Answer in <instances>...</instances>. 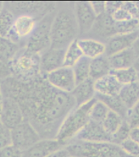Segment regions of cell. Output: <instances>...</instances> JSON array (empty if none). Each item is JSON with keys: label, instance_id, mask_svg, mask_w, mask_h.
Here are the masks:
<instances>
[{"label": "cell", "instance_id": "obj_40", "mask_svg": "<svg viewBox=\"0 0 139 157\" xmlns=\"http://www.w3.org/2000/svg\"><path fill=\"white\" fill-rule=\"evenodd\" d=\"M123 2H117V1H109L106 2V12L109 16H112L119 8L121 7Z\"/></svg>", "mask_w": 139, "mask_h": 157}, {"label": "cell", "instance_id": "obj_31", "mask_svg": "<svg viewBox=\"0 0 139 157\" xmlns=\"http://www.w3.org/2000/svg\"><path fill=\"white\" fill-rule=\"evenodd\" d=\"M109 111L110 110L103 103L96 100L90 110V120L99 124H103V122L108 114Z\"/></svg>", "mask_w": 139, "mask_h": 157}, {"label": "cell", "instance_id": "obj_52", "mask_svg": "<svg viewBox=\"0 0 139 157\" xmlns=\"http://www.w3.org/2000/svg\"><path fill=\"white\" fill-rule=\"evenodd\" d=\"M69 157H74V156H69Z\"/></svg>", "mask_w": 139, "mask_h": 157}, {"label": "cell", "instance_id": "obj_18", "mask_svg": "<svg viewBox=\"0 0 139 157\" xmlns=\"http://www.w3.org/2000/svg\"><path fill=\"white\" fill-rule=\"evenodd\" d=\"M123 85L119 82L113 75L109 73L105 77L94 81V89L96 94L107 95V96H116L119 95Z\"/></svg>", "mask_w": 139, "mask_h": 157}, {"label": "cell", "instance_id": "obj_38", "mask_svg": "<svg viewBox=\"0 0 139 157\" xmlns=\"http://www.w3.org/2000/svg\"><path fill=\"white\" fill-rule=\"evenodd\" d=\"M111 17H112V19H113V21L115 22H122V21H130L131 19H134L125 8H123L122 6L111 16Z\"/></svg>", "mask_w": 139, "mask_h": 157}, {"label": "cell", "instance_id": "obj_33", "mask_svg": "<svg viewBox=\"0 0 139 157\" xmlns=\"http://www.w3.org/2000/svg\"><path fill=\"white\" fill-rule=\"evenodd\" d=\"M130 130H131V127L125 120L117 131L111 136V143H115L116 145H120L124 141L130 138Z\"/></svg>", "mask_w": 139, "mask_h": 157}, {"label": "cell", "instance_id": "obj_7", "mask_svg": "<svg viewBox=\"0 0 139 157\" xmlns=\"http://www.w3.org/2000/svg\"><path fill=\"white\" fill-rule=\"evenodd\" d=\"M56 6V3L53 2H9L5 3V7L16 17L27 15L38 21L50 13L55 12Z\"/></svg>", "mask_w": 139, "mask_h": 157}, {"label": "cell", "instance_id": "obj_47", "mask_svg": "<svg viewBox=\"0 0 139 157\" xmlns=\"http://www.w3.org/2000/svg\"><path fill=\"white\" fill-rule=\"evenodd\" d=\"M136 5H137V17H136V19L137 20L139 23V2H136Z\"/></svg>", "mask_w": 139, "mask_h": 157}, {"label": "cell", "instance_id": "obj_11", "mask_svg": "<svg viewBox=\"0 0 139 157\" xmlns=\"http://www.w3.org/2000/svg\"><path fill=\"white\" fill-rule=\"evenodd\" d=\"M74 13L78 25L79 36L81 38H85L94 25L97 18L96 14L91 7L90 2L85 1L74 2Z\"/></svg>", "mask_w": 139, "mask_h": 157}, {"label": "cell", "instance_id": "obj_12", "mask_svg": "<svg viewBox=\"0 0 139 157\" xmlns=\"http://www.w3.org/2000/svg\"><path fill=\"white\" fill-rule=\"evenodd\" d=\"M52 86L65 93H72L77 86L75 76L72 68L61 67L45 76Z\"/></svg>", "mask_w": 139, "mask_h": 157}, {"label": "cell", "instance_id": "obj_53", "mask_svg": "<svg viewBox=\"0 0 139 157\" xmlns=\"http://www.w3.org/2000/svg\"><path fill=\"white\" fill-rule=\"evenodd\" d=\"M137 157H139V156H137Z\"/></svg>", "mask_w": 139, "mask_h": 157}, {"label": "cell", "instance_id": "obj_46", "mask_svg": "<svg viewBox=\"0 0 139 157\" xmlns=\"http://www.w3.org/2000/svg\"><path fill=\"white\" fill-rule=\"evenodd\" d=\"M133 68L136 71H137V73H139V57L137 58L136 61H135L134 65H133Z\"/></svg>", "mask_w": 139, "mask_h": 157}, {"label": "cell", "instance_id": "obj_29", "mask_svg": "<svg viewBox=\"0 0 139 157\" xmlns=\"http://www.w3.org/2000/svg\"><path fill=\"white\" fill-rule=\"evenodd\" d=\"M110 73L123 86L137 82V73L133 67L122 69H111Z\"/></svg>", "mask_w": 139, "mask_h": 157}, {"label": "cell", "instance_id": "obj_17", "mask_svg": "<svg viewBox=\"0 0 139 157\" xmlns=\"http://www.w3.org/2000/svg\"><path fill=\"white\" fill-rule=\"evenodd\" d=\"M64 147L56 139H41L22 152L21 157H47L55 151Z\"/></svg>", "mask_w": 139, "mask_h": 157}, {"label": "cell", "instance_id": "obj_50", "mask_svg": "<svg viewBox=\"0 0 139 157\" xmlns=\"http://www.w3.org/2000/svg\"><path fill=\"white\" fill-rule=\"evenodd\" d=\"M2 101H0V116L2 113Z\"/></svg>", "mask_w": 139, "mask_h": 157}, {"label": "cell", "instance_id": "obj_41", "mask_svg": "<svg viewBox=\"0 0 139 157\" xmlns=\"http://www.w3.org/2000/svg\"><path fill=\"white\" fill-rule=\"evenodd\" d=\"M122 7L125 8L134 19H136L137 13V8L136 2H123Z\"/></svg>", "mask_w": 139, "mask_h": 157}, {"label": "cell", "instance_id": "obj_19", "mask_svg": "<svg viewBox=\"0 0 139 157\" xmlns=\"http://www.w3.org/2000/svg\"><path fill=\"white\" fill-rule=\"evenodd\" d=\"M71 94L75 100L77 107L90 102L95 98L96 94L94 89V81L89 78L79 84H77Z\"/></svg>", "mask_w": 139, "mask_h": 157}, {"label": "cell", "instance_id": "obj_36", "mask_svg": "<svg viewBox=\"0 0 139 157\" xmlns=\"http://www.w3.org/2000/svg\"><path fill=\"white\" fill-rule=\"evenodd\" d=\"M125 121L131 128L139 127V101L132 108L128 110Z\"/></svg>", "mask_w": 139, "mask_h": 157}, {"label": "cell", "instance_id": "obj_34", "mask_svg": "<svg viewBox=\"0 0 139 157\" xmlns=\"http://www.w3.org/2000/svg\"><path fill=\"white\" fill-rule=\"evenodd\" d=\"M12 145V129L0 121V149Z\"/></svg>", "mask_w": 139, "mask_h": 157}, {"label": "cell", "instance_id": "obj_14", "mask_svg": "<svg viewBox=\"0 0 139 157\" xmlns=\"http://www.w3.org/2000/svg\"><path fill=\"white\" fill-rule=\"evenodd\" d=\"M74 139L89 143H111V136L105 131L103 124L90 120Z\"/></svg>", "mask_w": 139, "mask_h": 157}, {"label": "cell", "instance_id": "obj_5", "mask_svg": "<svg viewBox=\"0 0 139 157\" xmlns=\"http://www.w3.org/2000/svg\"><path fill=\"white\" fill-rule=\"evenodd\" d=\"M64 147L74 157H131L120 145L112 143H89L73 140Z\"/></svg>", "mask_w": 139, "mask_h": 157}, {"label": "cell", "instance_id": "obj_22", "mask_svg": "<svg viewBox=\"0 0 139 157\" xmlns=\"http://www.w3.org/2000/svg\"><path fill=\"white\" fill-rule=\"evenodd\" d=\"M111 68L109 63L108 57L103 55L90 61V78L96 81L110 73Z\"/></svg>", "mask_w": 139, "mask_h": 157}, {"label": "cell", "instance_id": "obj_32", "mask_svg": "<svg viewBox=\"0 0 139 157\" xmlns=\"http://www.w3.org/2000/svg\"><path fill=\"white\" fill-rule=\"evenodd\" d=\"M115 28L116 34H127L139 31V23L137 19H131L122 22H115Z\"/></svg>", "mask_w": 139, "mask_h": 157}, {"label": "cell", "instance_id": "obj_37", "mask_svg": "<svg viewBox=\"0 0 139 157\" xmlns=\"http://www.w3.org/2000/svg\"><path fill=\"white\" fill-rule=\"evenodd\" d=\"M22 151L15 146L10 145L0 149V157H21Z\"/></svg>", "mask_w": 139, "mask_h": 157}, {"label": "cell", "instance_id": "obj_1", "mask_svg": "<svg viewBox=\"0 0 139 157\" xmlns=\"http://www.w3.org/2000/svg\"><path fill=\"white\" fill-rule=\"evenodd\" d=\"M0 84L3 97L19 103L24 120L34 127L41 139H55L62 122L77 107L71 93L53 87L44 75L28 83L7 77Z\"/></svg>", "mask_w": 139, "mask_h": 157}, {"label": "cell", "instance_id": "obj_24", "mask_svg": "<svg viewBox=\"0 0 139 157\" xmlns=\"http://www.w3.org/2000/svg\"><path fill=\"white\" fill-rule=\"evenodd\" d=\"M95 98L97 100L103 103L107 107L109 110L117 113L118 115H120L121 117L125 120L128 113V109L125 106V104L122 103V101L120 98L119 95H116V96H107V95L96 94H95Z\"/></svg>", "mask_w": 139, "mask_h": 157}, {"label": "cell", "instance_id": "obj_26", "mask_svg": "<svg viewBox=\"0 0 139 157\" xmlns=\"http://www.w3.org/2000/svg\"><path fill=\"white\" fill-rule=\"evenodd\" d=\"M84 56L82 52L78 45L77 39L75 40L65 49L64 59V67L73 68L78 61Z\"/></svg>", "mask_w": 139, "mask_h": 157}, {"label": "cell", "instance_id": "obj_30", "mask_svg": "<svg viewBox=\"0 0 139 157\" xmlns=\"http://www.w3.org/2000/svg\"><path fill=\"white\" fill-rule=\"evenodd\" d=\"M124 121L125 119L121 117L120 115H118L117 113H114L112 111H109L108 114L102 124L105 131L110 136H112L123 124Z\"/></svg>", "mask_w": 139, "mask_h": 157}, {"label": "cell", "instance_id": "obj_35", "mask_svg": "<svg viewBox=\"0 0 139 157\" xmlns=\"http://www.w3.org/2000/svg\"><path fill=\"white\" fill-rule=\"evenodd\" d=\"M120 146L123 151L131 157L139 156V144L130 138L124 141Z\"/></svg>", "mask_w": 139, "mask_h": 157}, {"label": "cell", "instance_id": "obj_8", "mask_svg": "<svg viewBox=\"0 0 139 157\" xmlns=\"http://www.w3.org/2000/svg\"><path fill=\"white\" fill-rule=\"evenodd\" d=\"M12 145L22 152L41 140L37 130L26 120L12 129Z\"/></svg>", "mask_w": 139, "mask_h": 157}, {"label": "cell", "instance_id": "obj_6", "mask_svg": "<svg viewBox=\"0 0 139 157\" xmlns=\"http://www.w3.org/2000/svg\"><path fill=\"white\" fill-rule=\"evenodd\" d=\"M55 12H51L38 22L37 27L24 46L30 52L41 55L51 47V25Z\"/></svg>", "mask_w": 139, "mask_h": 157}, {"label": "cell", "instance_id": "obj_25", "mask_svg": "<svg viewBox=\"0 0 139 157\" xmlns=\"http://www.w3.org/2000/svg\"><path fill=\"white\" fill-rule=\"evenodd\" d=\"M21 45L10 41L6 38L0 37V63L7 64L19 52Z\"/></svg>", "mask_w": 139, "mask_h": 157}, {"label": "cell", "instance_id": "obj_44", "mask_svg": "<svg viewBox=\"0 0 139 157\" xmlns=\"http://www.w3.org/2000/svg\"><path fill=\"white\" fill-rule=\"evenodd\" d=\"M130 138L134 141L135 143L139 144V127H134V128H131L130 134Z\"/></svg>", "mask_w": 139, "mask_h": 157}, {"label": "cell", "instance_id": "obj_15", "mask_svg": "<svg viewBox=\"0 0 139 157\" xmlns=\"http://www.w3.org/2000/svg\"><path fill=\"white\" fill-rule=\"evenodd\" d=\"M65 49L50 47L40 55L41 73L44 76L64 66Z\"/></svg>", "mask_w": 139, "mask_h": 157}, {"label": "cell", "instance_id": "obj_27", "mask_svg": "<svg viewBox=\"0 0 139 157\" xmlns=\"http://www.w3.org/2000/svg\"><path fill=\"white\" fill-rule=\"evenodd\" d=\"M90 61L87 57L83 56L75 65L73 66V70L75 76L77 84L84 82L85 80L90 78Z\"/></svg>", "mask_w": 139, "mask_h": 157}, {"label": "cell", "instance_id": "obj_48", "mask_svg": "<svg viewBox=\"0 0 139 157\" xmlns=\"http://www.w3.org/2000/svg\"><path fill=\"white\" fill-rule=\"evenodd\" d=\"M5 7V2H0V13L2 12V11L4 9Z\"/></svg>", "mask_w": 139, "mask_h": 157}, {"label": "cell", "instance_id": "obj_28", "mask_svg": "<svg viewBox=\"0 0 139 157\" xmlns=\"http://www.w3.org/2000/svg\"><path fill=\"white\" fill-rule=\"evenodd\" d=\"M16 17L4 7L0 13V37L7 38L12 29Z\"/></svg>", "mask_w": 139, "mask_h": 157}, {"label": "cell", "instance_id": "obj_39", "mask_svg": "<svg viewBox=\"0 0 139 157\" xmlns=\"http://www.w3.org/2000/svg\"><path fill=\"white\" fill-rule=\"evenodd\" d=\"M90 4L97 17L104 14L106 12V2L95 1V2H90Z\"/></svg>", "mask_w": 139, "mask_h": 157}, {"label": "cell", "instance_id": "obj_4", "mask_svg": "<svg viewBox=\"0 0 139 157\" xmlns=\"http://www.w3.org/2000/svg\"><path fill=\"white\" fill-rule=\"evenodd\" d=\"M96 100L94 98L90 102L76 107L71 111L62 122L55 139L65 147L77 136V134L90 121V110Z\"/></svg>", "mask_w": 139, "mask_h": 157}, {"label": "cell", "instance_id": "obj_42", "mask_svg": "<svg viewBox=\"0 0 139 157\" xmlns=\"http://www.w3.org/2000/svg\"><path fill=\"white\" fill-rule=\"evenodd\" d=\"M70 155L68 152V151L66 150V148L63 147L60 148L59 150L55 151L54 152L51 153L47 157H69Z\"/></svg>", "mask_w": 139, "mask_h": 157}, {"label": "cell", "instance_id": "obj_51", "mask_svg": "<svg viewBox=\"0 0 139 157\" xmlns=\"http://www.w3.org/2000/svg\"><path fill=\"white\" fill-rule=\"evenodd\" d=\"M137 82L139 83V73H137Z\"/></svg>", "mask_w": 139, "mask_h": 157}, {"label": "cell", "instance_id": "obj_21", "mask_svg": "<svg viewBox=\"0 0 139 157\" xmlns=\"http://www.w3.org/2000/svg\"><path fill=\"white\" fill-rule=\"evenodd\" d=\"M111 69H122L133 67L137 57L131 48L108 57Z\"/></svg>", "mask_w": 139, "mask_h": 157}, {"label": "cell", "instance_id": "obj_3", "mask_svg": "<svg viewBox=\"0 0 139 157\" xmlns=\"http://www.w3.org/2000/svg\"><path fill=\"white\" fill-rule=\"evenodd\" d=\"M12 77L24 83L32 82L43 75L41 73L40 55L22 47L7 63Z\"/></svg>", "mask_w": 139, "mask_h": 157}, {"label": "cell", "instance_id": "obj_13", "mask_svg": "<svg viewBox=\"0 0 139 157\" xmlns=\"http://www.w3.org/2000/svg\"><path fill=\"white\" fill-rule=\"evenodd\" d=\"M24 121V117L19 103L12 98L3 97L0 121L12 129Z\"/></svg>", "mask_w": 139, "mask_h": 157}, {"label": "cell", "instance_id": "obj_49", "mask_svg": "<svg viewBox=\"0 0 139 157\" xmlns=\"http://www.w3.org/2000/svg\"><path fill=\"white\" fill-rule=\"evenodd\" d=\"M3 99V95H2V89H1V84H0V101H2Z\"/></svg>", "mask_w": 139, "mask_h": 157}, {"label": "cell", "instance_id": "obj_45", "mask_svg": "<svg viewBox=\"0 0 139 157\" xmlns=\"http://www.w3.org/2000/svg\"><path fill=\"white\" fill-rule=\"evenodd\" d=\"M131 49L133 50V52L135 54L136 57L138 58L139 57V35L137 36V38H136V40L133 42V44L131 47Z\"/></svg>", "mask_w": 139, "mask_h": 157}, {"label": "cell", "instance_id": "obj_9", "mask_svg": "<svg viewBox=\"0 0 139 157\" xmlns=\"http://www.w3.org/2000/svg\"><path fill=\"white\" fill-rule=\"evenodd\" d=\"M115 35H116L115 21L111 16L104 13L97 17L92 29L83 38H91L105 44L107 40Z\"/></svg>", "mask_w": 139, "mask_h": 157}, {"label": "cell", "instance_id": "obj_2", "mask_svg": "<svg viewBox=\"0 0 139 157\" xmlns=\"http://www.w3.org/2000/svg\"><path fill=\"white\" fill-rule=\"evenodd\" d=\"M78 36L79 30L74 13V3H64L55 12L52 22L51 47L66 49Z\"/></svg>", "mask_w": 139, "mask_h": 157}, {"label": "cell", "instance_id": "obj_43", "mask_svg": "<svg viewBox=\"0 0 139 157\" xmlns=\"http://www.w3.org/2000/svg\"><path fill=\"white\" fill-rule=\"evenodd\" d=\"M10 74L11 73H10L9 68L7 67V64L0 63V82L7 77H9Z\"/></svg>", "mask_w": 139, "mask_h": 157}, {"label": "cell", "instance_id": "obj_16", "mask_svg": "<svg viewBox=\"0 0 139 157\" xmlns=\"http://www.w3.org/2000/svg\"><path fill=\"white\" fill-rule=\"evenodd\" d=\"M139 35V31L127 34H116L111 37L105 42L106 52L105 56L107 57L131 48L133 42Z\"/></svg>", "mask_w": 139, "mask_h": 157}, {"label": "cell", "instance_id": "obj_23", "mask_svg": "<svg viewBox=\"0 0 139 157\" xmlns=\"http://www.w3.org/2000/svg\"><path fill=\"white\" fill-rule=\"evenodd\" d=\"M119 97L127 109L132 108L139 101V83L137 82L124 85Z\"/></svg>", "mask_w": 139, "mask_h": 157}, {"label": "cell", "instance_id": "obj_20", "mask_svg": "<svg viewBox=\"0 0 139 157\" xmlns=\"http://www.w3.org/2000/svg\"><path fill=\"white\" fill-rule=\"evenodd\" d=\"M77 42L83 56L90 59H95L105 55L106 46L103 42L91 38H79L77 39Z\"/></svg>", "mask_w": 139, "mask_h": 157}, {"label": "cell", "instance_id": "obj_10", "mask_svg": "<svg viewBox=\"0 0 139 157\" xmlns=\"http://www.w3.org/2000/svg\"><path fill=\"white\" fill-rule=\"evenodd\" d=\"M38 21L27 15H21L16 17L14 25L7 39L21 45L23 41L28 40L37 27Z\"/></svg>", "mask_w": 139, "mask_h": 157}]
</instances>
